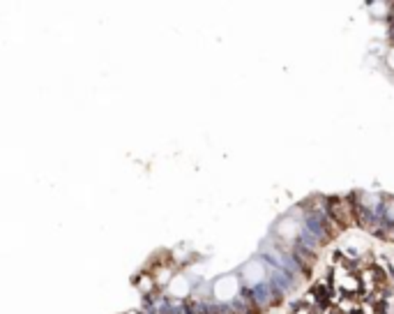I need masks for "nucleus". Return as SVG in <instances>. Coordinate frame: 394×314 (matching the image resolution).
<instances>
[{
  "label": "nucleus",
  "instance_id": "obj_1",
  "mask_svg": "<svg viewBox=\"0 0 394 314\" xmlns=\"http://www.w3.org/2000/svg\"><path fill=\"white\" fill-rule=\"evenodd\" d=\"M212 294L220 303H229L240 294V277L238 275H222L220 280H215Z\"/></svg>",
  "mask_w": 394,
  "mask_h": 314
},
{
  "label": "nucleus",
  "instance_id": "obj_2",
  "mask_svg": "<svg viewBox=\"0 0 394 314\" xmlns=\"http://www.w3.org/2000/svg\"><path fill=\"white\" fill-rule=\"evenodd\" d=\"M240 280H242V282H247V284L263 282V280H265V266H263V263H258V261L245 263L242 270H240Z\"/></svg>",
  "mask_w": 394,
  "mask_h": 314
},
{
  "label": "nucleus",
  "instance_id": "obj_3",
  "mask_svg": "<svg viewBox=\"0 0 394 314\" xmlns=\"http://www.w3.org/2000/svg\"><path fill=\"white\" fill-rule=\"evenodd\" d=\"M169 294L173 299H184V296L189 294V282L184 275H175L171 282H169Z\"/></svg>",
  "mask_w": 394,
  "mask_h": 314
},
{
  "label": "nucleus",
  "instance_id": "obj_4",
  "mask_svg": "<svg viewBox=\"0 0 394 314\" xmlns=\"http://www.w3.org/2000/svg\"><path fill=\"white\" fill-rule=\"evenodd\" d=\"M277 231H279V236H284V238H288V234L291 236H296L298 234V225L293 220H284L279 227H277Z\"/></svg>",
  "mask_w": 394,
  "mask_h": 314
},
{
  "label": "nucleus",
  "instance_id": "obj_5",
  "mask_svg": "<svg viewBox=\"0 0 394 314\" xmlns=\"http://www.w3.org/2000/svg\"><path fill=\"white\" fill-rule=\"evenodd\" d=\"M388 63H390V68L394 70V51L390 54V58H388Z\"/></svg>",
  "mask_w": 394,
  "mask_h": 314
}]
</instances>
